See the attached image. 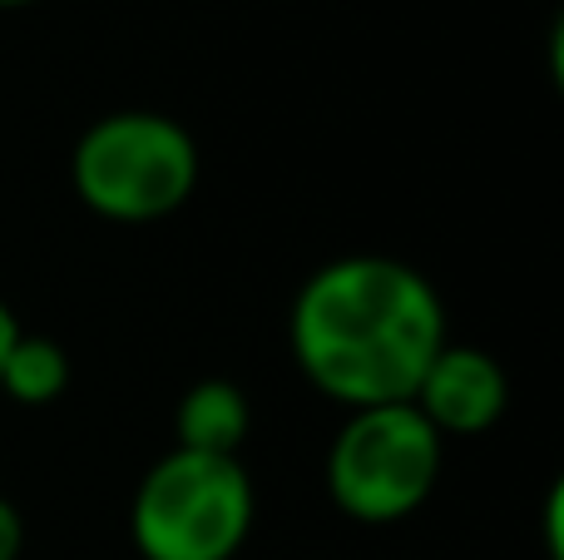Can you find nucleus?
I'll return each mask as SVG.
<instances>
[{
	"mask_svg": "<svg viewBox=\"0 0 564 560\" xmlns=\"http://www.w3.org/2000/svg\"><path fill=\"white\" fill-rule=\"evenodd\" d=\"M129 531L144 560H234L253 531V482L238 456L174 446L139 482Z\"/></svg>",
	"mask_w": 564,
	"mask_h": 560,
	"instance_id": "nucleus-3",
	"label": "nucleus"
},
{
	"mask_svg": "<svg viewBox=\"0 0 564 560\" xmlns=\"http://www.w3.org/2000/svg\"><path fill=\"white\" fill-rule=\"evenodd\" d=\"M288 343L302 377L351 412L411 402L421 373L446 347V303L411 263L337 258L297 288Z\"/></svg>",
	"mask_w": 564,
	"mask_h": 560,
	"instance_id": "nucleus-1",
	"label": "nucleus"
},
{
	"mask_svg": "<svg viewBox=\"0 0 564 560\" xmlns=\"http://www.w3.org/2000/svg\"><path fill=\"white\" fill-rule=\"evenodd\" d=\"M79 204L115 224H154L198 189V144L178 119L154 109H119L79 134L69 154Z\"/></svg>",
	"mask_w": 564,
	"mask_h": 560,
	"instance_id": "nucleus-2",
	"label": "nucleus"
},
{
	"mask_svg": "<svg viewBox=\"0 0 564 560\" xmlns=\"http://www.w3.org/2000/svg\"><path fill=\"white\" fill-rule=\"evenodd\" d=\"M441 476V432L411 402L361 407L327 452V492L351 521L391 526L426 506Z\"/></svg>",
	"mask_w": 564,
	"mask_h": 560,
	"instance_id": "nucleus-4",
	"label": "nucleus"
},
{
	"mask_svg": "<svg viewBox=\"0 0 564 560\" xmlns=\"http://www.w3.org/2000/svg\"><path fill=\"white\" fill-rule=\"evenodd\" d=\"M15 337H20L15 313H10V308L0 303V367H6V357H10V347H15Z\"/></svg>",
	"mask_w": 564,
	"mask_h": 560,
	"instance_id": "nucleus-10",
	"label": "nucleus"
},
{
	"mask_svg": "<svg viewBox=\"0 0 564 560\" xmlns=\"http://www.w3.org/2000/svg\"><path fill=\"white\" fill-rule=\"evenodd\" d=\"M69 387V357L59 343L50 337H30L20 333L15 347H10L6 367H0V392L20 407H50L59 402Z\"/></svg>",
	"mask_w": 564,
	"mask_h": 560,
	"instance_id": "nucleus-7",
	"label": "nucleus"
},
{
	"mask_svg": "<svg viewBox=\"0 0 564 560\" xmlns=\"http://www.w3.org/2000/svg\"><path fill=\"white\" fill-rule=\"evenodd\" d=\"M0 6H6V10H10V6H30V0H0Z\"/></svg>",
	"mask_w": 564,
	"mask_h": 560,
	"instance_id": "nucleus-11",
	"label": "nucleus"
},
{
	"mask_svg": "<svg viewBox=\"0 0 564 560\" xmlns=\"http://www.w3.org/2000/svg\"><path fill=\"white\" fill-rule=\"evenodd\" d=\"M20 546H25V521H20V511L0 496V560H20Z\"/></svg>",
	"mask_w": 564,
	"mask_h": 560,
	"instance_id": "nucleus-8",
	"label": "nucleus"
},
{
	"mask_svg": "<svg viewBox=\"0 0 564 560\" xmlns=\"http://www.w3.org/2000/svg\"><path fill=\"white\" fill-rule=\"evenodd\" d=\"M248 427H253V412H248L243 387L224 383V377L194 383L174 417L178 446L184 452H204V456H238Z\"/></svg>",
	"mask_w": 564,
	"mask_h": 560,
	"instance_id": "nucleus-6",
	"label": "nucleus"
},
{
	"mask_svg": "<svg viewBox=\"0 0 564 560\" xmlns=\"http://www.w3.org/2000/svg\"><path fill=\"white\" fill-rule=\"evenodd\" d=\"M545 526H550V560H564V486L550 492V506H545Z\"/></svg>",
	"mask_w": 564,
	"mask_h": 560,
	"instance_id": "nucleus-9",
	"label": "nucleus"
},
{
	"mask_svg": "<svg viewBox=\"0 0 564 560\" xmlns=\"http://www.w3.org/2000/svg\"><path fill=\"white\" fill-rule=\"evenodd\" d=\"M510 402V383L500 373V363L480 347L446 343L431 367L421 373L411 407L436 427L441 437H480L500 422Z\"/></svg>",
	"mask_w": 564,
	"mask_h": 560,
	"instance_id": "nucleus-5",
	"label": "nucleus"
}]
</instances>
